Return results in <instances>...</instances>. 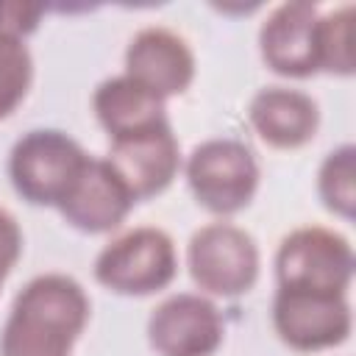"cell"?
<instances>
[{"mask_svg": "<svg viewBox=\"0 0 356 356\" xmlns=\"http://www.w3.org/2000/svg\"><path fill=\"white\" fill-rule=\"evenodd\" d=\"M86 320L89 298L72 275H36L11 303L0 334V356H70Z\"/></svg>", "mask_w": 356, "mask_h": 356, "instance_id": "cell-1", "label": "cell"}, {"mask_svg": "<svg viewBox=\"0 0 356 356\" xmlns=\"http://www.w3.org/2000/svg\"><path fill=\"white\" fill-rule=\"evenodd\" d=\"M83 147L56 128L22 134L8 156V175L17 195L33 206H58L86 164Z\"/></svg>", "mask_w": 356, "mask_h": 356, "instance_id": "cell-2", "label": "cell"}, {"mask_svg": "<svg viewBox=\"0 0 356 356\" xmlns=\"http://www.w3.org/2000/svg\"><path fill=\"white\" fill-rule=\"evenodd\" d=\"M275 278L281 289L348 295L353 281V248L331 228H295L275 250Z\"/></svg>", "mask_w": 356, "mask_h": 356, "instance_id": "cell-3", "label": "cell"}, {"mask_svg": "<svg viewBox=\"0 0 356 356\" xmlns=\"http://www.w3.org/2000/svg\"><path fill=\"white\" fill-rule=\"evenodd\" d=\"M175 242L156 225L114 236L95 259V278L117 295H153L175 278Z\"/></svg>", "mask_w": 356, "mask_h": 356, "instance_id": "cell-4", "label": "cell"}, {"mask_svg": "<svg viewBox=\"0 0 356 356\" xmlns=\"http://www.w3.org/2000/svg\"><path fill=\"white\" fill-rule=\"evenodd\" d=\"M192 195L211 214L228 217L242 211L259 189V161L239 139H206L186 159Z\"/></svg>", "mask_w": 356, "mask_h": 356, "instance_id": "cell-5", "label": "cell"}, {"mask_svg": "<svg viewBox=\"0 0 356 356\" xmlns=\"http://www.w3.org/2000/svg\"><path fill=\"white\" fill-rule=\"evenodd\" d=\"M186 264L200 292L236 298L245 295L259 278V248L245 228L217 220L192 234Z\"/></svg>", "mask_w": 356, "mask_h": 356, "instance_id": "cell-6", "label": "cell"}, {"mask_svg": "<svg viewBox=\"0 0 356 356\" xmlns=\"http://www.w3.org/2000/svg\"><path fill=\"white\" fill-rule=\"evenodd\" d=\"M273 325L292 350H325L348 339L353 317L348 295L278 286L273 298Z\"/></svg>", "mask_w": 356, "mask_h": 356, "instance_id": "cell-7", "label": "cell"}, {"mask_svg": "<svg viewBox=\"0 0 356 356\" xmlns=\"http://www.w3.org/2000/svg\"><path fill=\"white\" fill-rule=\"evenodd\" d=\"M222 334L220 309L200 292L164 298L147 320V339L159 356H211L222 345Z\"/></svg>", "mask_w": 356, "mask_h": 356, "instance_id": "cell-8", "label": "cell"}, {"mask_svg": "<svg viewBox=\"0 0 356 356\" xmlns=\"http://www.w3.org/2000/svg\"><path fill=\"white\" fill-rule=\"evenodd\" d=\"M106 161L128 186L134 200H145L172 184L181 167V150L170 122L164 120L159 125L111 139Z\"/></svg>", "mask_w": 356, "mask_h": 356, "instance_id": "cell-9", "label": "cell"}, {"mask_svg": "<svg viewBox=\"0 0 356 356\" xmlns=\"http://www.w3.org/2000/svg\"><path fill=\"white\" fill-rule=\"evenodd\" d=\"M125 75L167 100L189 89L195 78V53L181 33L150 25L131 36L125 47Z\"/></svg>", "mask_w": 356, "mask_h": 356, "instance_id": "cell-10", "label": "cell"}, {"mask_svg": "<svg viewBox=\"0 0 356 356\" xmlns=\"http://www.w3.org/2000/svg\"><path fill=\"white\" fill-rule=\"evenodd\" d=\"M134 195L106 159H86L78 178L56 206L61 217L83 234H106L122 225L134 209Z\"/></svg>", "mask_w": 356, "mask_h": 356, "instance_id": "cell-11", "label": "cell"}, {"mask_svg": "<svg viewBox=\"0 0 356 356\" xmlns=\"http://www.w3.org/2000/svg\"><path fill=\"white\" fill-rule=\"evenodd\" d=\"M317 8L306 0H289L275 6L261 31L259 50L264 64L286 78H309L317 72Z\"/></svg>", "mask_w": 356, "mask_h": 356, "instance_id": "cell-12", "label": "cell"}, {"mask_svg": "<svg viewBox=\"0 0 356 356\" xmlns=\"http://www.w3.org/2000/svg\"><path fill=\"white\" fill-rule=\"evenodd\" d=\"M248 117L256 134L267 145L281 147V150L306 145L320 125L317 103L306 92L289 89V86L259 89L250 100Z\"/></svg>", "mask_w": 356, "mask_h": 356, "instance_id": "cell-13", "label": "cell"}, {"mask_svg": "<svg viewBox=\"0 0 356 356\" xmlns=\"http://www.w3.org/2000/svg\"><path fill=\"white\" fill-rule=\"evenodd\" d=\"M92 106H95L100 125L106 128V134L111 139L150 128V125H159L167 120L164 100L159 95H153L150 89H145L142 83H136L125 72L106 78L95 89Z\"/></svg>", "mask_w": 356, "mask_h": 356, "instance_id": "cell-14", "label": "cell"}, {"mask_svg": "<svg viewBox=\"0 0 356 356\" xmlns=\"http://www.w3.org/2000/svg\"><path fill=\"white\" fill-rule=\"evenodd\" d=\"M317 192L328 211L350 220L356 209V147L339 145L331 150L317 172Z\"/></svg>", "mask_w": 356, "mask_h": 356, "instance_id": "cell-15", "label": "cell"}, {"mask_svg": "<svg viewBox=\"0 0 356 356\" xmlns=\"http://www.w3.org/2000/svg\"><path fill=\"white\" fill-rule=\"evenodd\" d=\"M314 44H317V70L350 75L353 72V6H339L317 17Z\"/></svg>", "mask_w": 356, "mask_h": 356, "instance_id": "cell-16", "label": "cell"}, {"mask_svg": "<svg viewBox=\"0 0 356 356\" xmlns=\"http://www.w3.org/2000/svg\"><path fill=\"white\" fill-rule=\"evenodd\" d=\"M33 81V58L22 39L0 36V120L8 117L28 95Z\"/></svg>", "mask_w": 356, "mask_h": 356, "instance_id": "cell-17", "label": "cell"}, {"mask_svg": "<svg viewBox=\"0 0 356 356\" xmlns=\"http://www.w3.org/2000/svg\"><path fill=\"white\" fill-rule=\"evenodd\" d=\"M39 3H25V0H0V36L8 39H25L28 33L36 31L39 17H42Z\"/></svg>", "mask_w": 356, "mask_h": 356, "instance_id": "cell-18", "label": "cell"}, {"mask_svg": "<svg viewBox=\"0 0 356 356\" xmlns=\"http://www.w3.org/2000/svg\"><path fill=\"white\" fill-rule=\"evenodd\" d=\"M19 253H22V231H19V222L14 220V214L8 209L0 206V286L8 278V273L14 270Z\"/></svg>", "mask_w": 356, "mask_h": 356, "instance_id": "cell-19", "label": "cell"}]
</instances>
